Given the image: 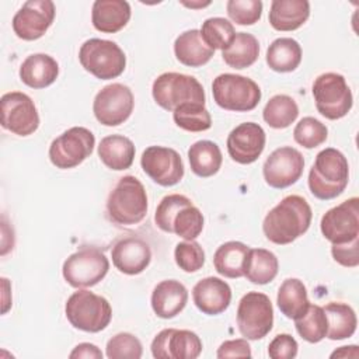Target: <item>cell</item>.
Returning <instances> with one entry per match:
<instances>
[{
	"mask_svg": "<svg viewBox=\"0 0 359 359\" xmlns=\"http://www.w3.org/2000/svg\"><path fill=\"white\" fill-rule=\"evenodd\" d=\"M311 217V208L303 196L287 195L266 213L262 231L273 244H290L309 230Z\"/></svg>",
	"mask_w": 359,
	"mask_h": 359,
	"instance_id": "cell-1",
	"label": "cell"
},
{
	"mask_svg": "<svg viewBox=\"0 0 359 359\" xmlns=\"http://www.w3.org/2000/svg\"><path fill=\"white\" fill-rule=\"evenodd\" d=\"M349 181L346 157L334 147L321 150L309 172V189L317 199L328 201L339 196Z\"/></svg>",
	"mask_w": 359,
	"mask_h": 359,
	"instance_id": "cell-2",
	"label": "cell"
},
{
	"mask_svg": "<svg viewBox=\"0 0 359 359\" xmlns=\"http://www.w3.org/2000/svg\"><path fill=\"white\" fill-rule=\"evenodd\" d=\"M157 227L184 240H195L203 230V215L192 201L181 194L164 196L154 213Z\"/></svg>",
	"mask_w": 359,
	"mask_h": 359,
	"instance_id": "cell-3",
	"label": "cell"
},
{
	"mask_svg": "<svg viewBox=\"0 0 359 359\" xmlns=\"http://www.w3.org/2000/svg\"><path fill=\"white\" fill-rule=\"evenodd\" d=\"M147 213V194L143 184L133 175L119 178L107 199L108 219L119 226L140 223Z\"/></svg>",
	"mask_w": 359,
	"mask_h": 359,
	"instance_id": "cell-4",
	"label": "cell"
},
{
	"mask_svg": "<svg viewBox=\"0 0 359 359\" xmlns=\"http://www.w3.org/2000/svg\"><path fill=\"white\" fill-rule=\"evenodd\" d=\"M65 313L69 323L84 332H100L109 325L112 318L108 300L86 289L74 292L67 299Z\"/></svg>",
	"mask_w": 359,
	"mask_h": 359,
	"instance_id": "cell-5",
	"label": "cell"
},
{
	"mask_svg": "<svg viewBox=\"0 0 359 359\" xmlns=\"http://www.w3.org/2000/svg\"><path fill=\"white\" fill-rule=\"evenodd\" d=\"M212 94L220 108L236 112L252 111L262 95L252 79L234 73L219 74L212 83Z\"/></svg>",
	"mask_w": 359,
	"mask_h": 359,
	"instance_id": "cell-6",
	"label": "cell"
},
{
	"mask_svg": "<svg viewBox=\"0 0 359 359\" xmlns=\"http://www.w3.org/2000/svg\"><path fill=\"white\" fill-rule=\"evenodd\" d=\"M79 60L84 70L100 80L121 76L126 66V56L121 46L108 39H87L79 50Z\"/></svg>",
	"mask_w": 359,
	"mask_h": 359,
	"instance_id": "cell-7",
	"label": "cell"
},
{
	"mask_svg": "<svg viewBox=\"0 0 359 359\" xmlns=\"http://www.w3.org/2000/svg\"><path fill=\"white\" fill-rule=\"evenodd\" d=\"M151 94L157 105L163 109L174 111L182 104H205V90L194 77L182 73L167 72L160 74L151 86Z\"/></svg>",
	"mask_w": 359,
	"mask_h": 359,
	"instance_id": "cell-8",
	"label": "cell"
},
{
	"mask_svg": "<svg viewBox=\"0 0 359 359\" xmlns=\"http://www.w3.org/2000/svg\"><path fill=\"white\" fill-rule=\"evenodd\" d=\"M317 111L327 119L344 118L353 105L352 91L339 73L328 72L320 74L311 88Z\"/></svg>",
	"mask_w": 359,
	"mask_h": 359,
	"instance_id": "cell-9",
	"label": "cell"
},
{
	"mask_svg": "<svg viewBox=\"0 0 359 359\" xmlns=\"http://www.w3.org/2000/svg\"><path fill=\"white\" fill-rule=\"evenodd\" d=\"M109 269L105 254L95 247H81L63 262L65 280L76 289L91 287L100 283Z\"/></svg>",
	"mask_w": 359,
	"mask_h": 359,
	"instance_id": "cell-10",
	"label": "cell"
},
{
	"mask_svg": "<svg viewBox=\"0 0 359 359\" xmlns=\"http://www.w3.org/2000/svg\"><path fill=\"white\" fill-rule=\"evenodd\" d=\"M273 325V307L271 299L259 292H248L238 302L237 327L250 341L262 339Z\"/></svg>",
	"mask_w": 359,
	"mask_h": 359,
	"instance_id": "cell-11",
	"label": "cell"
},
{
	"mask_svg": "<svg viewBox=\"0 0 359 359\" xmlns=\"http://www.w3.org/2000/svg\"><path fill=\"white\" fill-rule=\"evenodd\" d=\"M95 137L84 126H73L52 140L49 146V160L60 170H67L81 164L94 150Z\"/></svg>",
	"mask_w": 359,
	"mask_h": 359,
	"instance_id": "cell-12",
	"label": "cell"
},
{
	"mask_svg": "<svg viewBox=\"0 0 359 359\" xmlns=\"http://www.w3.org/2000/svg\"><path fill=\"white\" fill-rule=\"evenodd\" d=\"M133 107L135 97L132 90L122 83H112L95 94L93 112L101 125L118 126L130 116Z\"/></svg>",
	"mask_w": 359,
	"mask_h": 359,
	"instance_id": "cell-13",
	"label": "cell"
},
{
	"mask_svg": "<svg viewBox=\"0 0 359 359\" xmlns=\"http://www.w3.org/2000/svg\"><path fill=\"white\" fill-rule=\"evenodd\" d=\"M1 126L17 135H32L39 126V114L29 95L21 91H10L0 98Z\"/></svg>",
	"mask_w": 359,
	"mask_h": 359,
	"instance_id": "cell-14",
	"label": "cell"
},
{
	"mask_svg": "<svg viewBox=\"0 0 359 359\" xmlns=\"http://www.w3.org/2000/svg\"><path fill=\"white\" fill-rule=\"evenodd\" d=\"M323 236L332 244L359 238V199L356 196L327 210L320 222Z\"/></svg>",
	"mask_w": 359,
	"mask_h": 359,
	"instance_id": "cell-15",
	"label": "cell"
},
{
	"mask_svg": "<svg viewBox=\"0 0 359 359\" xmlns=\"http://www.w3.org/2000/svg\"><path fill=\"white\" fill-rule=\"evenodd\" d=\"M143 171L158 185H177L184 177V163L177 150L164 146H149L140 157Z\"/></svg>",
	"mask_w": 359,
	"mask_h": 359,
	"instance_id": "cell-16",
	"label": "cell"
},
{
	"mask_svg": "<svg viewBox=\"0 0 359 359\" xmlns=\"http://www.w3.org/2000/svg\"><path fill=\"white\" fill-rule=\"evenodd\" d=\"M304 158L302 153L290 146L273 150L264 163L262 174L265 182L276 189L293 185L303 174Z\"/></svg>",
	"mask_w": 359,
	"mask_h": 359,
	"instance_id": "cell-17",
	"label": "cell"
},
{
	"mask_svg": "<svg viewBox=\"0 0 359 359\" xmlns=\"http://www.w3.org/2000/svg\"><path fill=\"white\" fill-rule=\"evenodd\" d=\"M55 4L50 0H29L13 17V31L24 41H35L45 35L55 20Z\"/></svg>",
	"mask_w": 359,
	"mask_h": 359,
	"instance_id": "cell-18",
	"label": "cell"
},
{
	"mask_svg": "<svg viewBox=\"0 0 359 359\" xmlns=\"http://www.w3.org/2000/svg\"><path fill=\"white\" fill-rule=\"evenodd\" d=\"M202 352V341L194 331L165 328L151 341L156 359H196Z\"/></svg>",
	"mask_w": 359,
	"mask_h": 359,
	"instance_id": "cell-19",
	"label": "cell"
},
{
	"mask_svg": "<svg viewBox=\"0 0 359 359\" xmlns=\"http://www.w3.org/2000/svg\"><path fill=\"white\" fill-rule=\"evenodd\" d=\"M266 135L261 125L244 122L236 126L227 136V151L233 161L251 164L258 160L265 149Z\"/></svg>",
	"mask_w": 359,
	"mask_h": 359,
	"instance_id": "cell-20",
	"label": "cell"
},
{
	"mask_svg": "<svg viewBox=\"0 0 359 359\" xmlns=\"http://www.w3.org/2000/svg\"><path fill=\"white\" fill-rule=\"evenodd\" d=\"M111 258L114 266L119 272L125 275H139L149 266L151 261V250L140 237H123L114 244Z\"/></svg>",
	"mask_w": 359,
	"mask_h": 359,
	"instance_id": "cell-21",
	"label": "cell"
},
{
	"mask_svg": "<svg viewBox=\"0 0 359 359\" xmlns=\"http://www.w3.org/2000/svg\"><path fill=\"white\" fill-rule=\"evenodd\" d=\"M192 299L199 311L208 316H217L230 306L231 287L220 278L208 276L196 282L192 289Z\"/></svg>",
	"mask_w": 359,
	"mask_h": 359,
	"instance_id": "cell-22",
	"label": "cell"
},
{
	"mask_svg": "<svg viewBox=\"0 0 359 359\" xmlns=\"http://www.w3.org/2000/svg\"><path fill=\"white\" fill-rule=\"evenodd\" d=\"M150 302L156 316L168 320L184 310L188 302V290L175 279L161 280L154 286Z\"/></svg>",
	"mask_w": 359,
	"mask_h": 359,
	"instance_id": "cell-23",
	"label": "cell"
},
{
	"mask_svg": "<svg viewBox=\"0 0 359 359\" xmlns=\"http://www.w3.org/2000/svg\"><path fill=\"white\" fill-rule=\"evenodd\" d=\"M130 6L125 0H95L91 8V22L100 32L115 34L130 20Z\"/></svg>",
	"mask_w": 359,
	"mask_h": 359,
	"instance_id": "cell-24",
	"label": "cell"
},
{
	"mask_svg": "<svg viewBox=\"0 0 359 359\" xmlns=\"http://www.w3.org/2000/svg\"><path fill=\"white\" fill-rule=\"evenodd\" d=\"M59 76L57 62L46 53H32L20 66L21 81L31 88H45Z\"/></svg>",
	"mask_w": 359,
	"mask_h": 359,
	"instance_id": "cell-25",
	"label": "cell"
},
{
	"mask_svg": "<svg viewBox=\"0 0 359 359\" xmlns=\"http://www.w3.org/2000/svg\"><path fill=\"white\" fill-rule=\"evenodd\" d=\"M310 17L307 0H273L269 8V24L276 31H294Z\"/></svg>",
	"mask_w": 359,
	"mask_h": 359,
	"instance_id": "cell-26",
	"label": "cell"
},
{
	"mask_svg": "<svg viewBox=\"0 0 359 359\" xmlns=\"http://www.w3.org/2000/svg\"><path fill=\"white\" fill-rule=\"evenodd\" d=\"M97 153L105 167L122 171L133 164L136 149L129 137L123 135H109L101 139Z\"/></svg>",
	"mask_w": 359,
	"mask_h": 359,
	"instance_id": "cell-27",
	"label": "cell"
},
{
	"mask_svg": "<svg viewBox=\"0 0 359 359\" xmlns=\"http://www.w3.org/2000/svg\"><path fill=\"white\" fill-rule=\"evenodd\" d=\"M174 53L180 63L189 67H199L212 59L215 50L205 43L199 29H188L175 38Z\"/></svg>",
	"mask_w": 359,
	"mask_h": 359,
	"instance_id": "cell-28",
	"label": "cell"
},
{
	"mask_svg": "<svg viewBox=\"0 0 359 359\" xmlns=\"http://www.w3.org/2000/svg\"><path fill=\"white\" fill-rule=\"evenodd\" d=\"M279 269L276 255L265 248H250L244 261L243 273L251 283L266 285L275 279Z\"/></svg>",
	"mask_w": 359,
	"mask_h": 359,
	"instance_id": "cell-29",
	"label": "cell"
},
{
	"mask_svg": "<svg viewBox=\"0 0 359 359\" xmlns=\"http://www.w3.org/2000/svg\"><path fill=\"white\" fill-rule=\"evenodd\" d=\"M276 303L285 317L290 320L302 317L310 306L304 283L297 278L285 279L279 286Z\"/></svg>",
	"mask_w": 359,
	"mask_h": 359,
	"instance_id": "cell-30",
	"label": "cell"
},
{
	"mask_svg": "<svg viewBox=\"0 0 359 359\" xmlns=\"http://www.w3.org/2000/svg\"><path fill=\"white\" fill-rule=\"evenodd\" d=\"M191 170L201 178L215 175L223 163L220 147L212 140H198L188 149Z\"/></svg>",
	"mask_w": 359,
	"mask_h": 359,
	"instance_id": "cell-31",
	"label": "cell"
},
{
	"mask_svg": "<svg viewBox=\"0 0 359 359\" xmlns=\"http://www.w3.org/2000/svg\"><path fill=\"white\" fill-rule=\"evenodd\" d=\"M302 46L293 38H278L266 49V65L278 73H289L302 62Z\"/></svg>",
	"mask_w": 359,
	"mask_h": 359,
	"instance_id": "cell-32",
	"label": "cell"
},
{
	"mask_svg": "<svg viewBox=\"0 0 359 359\" xmlns=\"http://www.w3.org/2000/svg\"><path fill=\"white\" fill-rule=\"evenodd\" d=\"M259 55L258 39L248 32H236L233 41L222 50L224 63L233 69H245L254 65Z\"/></svg>",
	"mask_w": 359,
	"mask_h": 359,
	"instance_id": "cell-33",
	"label": "cell"
},
{
	"mask_svg": "<svg viewBox=\"0 0 359 359\" xmlns=\"http://www.w3.org/2000/svg\"><path fill=\"white\" fill-rule=\"evenodd\" d=\"M327 316V338L332 341H341L352 337L356 331L358 318L355 310L341 302H331L325 307H323Z\"/></svg>",
	"mask_w": 359,
	"mask_h": 359,
	"instance_id": "cell-34",
	"label": "cell"
},
{
	"mask_svg": "<svg viewBox=\"0 0 359 359\" xmlns=\"http://www.w3.org/2000/svg\"><path fill=\"white\" fill-rule=\"evenodd\" d=\"M248 250V245L241 241H227L217 247L213 255V265L217 273L231 279L244 276L243 268Z\"/></svg>",
	"mask_w": 359,
	"mask_h": 359,
	"instance_id": "cell-35",
	"label": "cell"
},
{
	"mask_svg": "<svg viewBox=\"0 0 359 359\" xmlns=\"http://www.w3.org/2000/svg\"><path fill=\"white\" fill-rule=\"evenodd\" d=\"M299 115L296 101L286 94L273 95L264 107L262 118L273 129H285L290 126Z\"/></svg>",
	"mask_w": 359,
	"mask_h": 359,
	"instance_id": "cell-36",
	"label": "cell"
},
{
	"mask_svg": "<svg viewBox=\"0 0 359 359\" xmlns=\"http://www.w3.org/2000/svg\"><path fill=\"white\" fill-rule=\"evenodd\" d=\"M294 325H296L299 335L304 341H307L310 344L320 342L321 339L325 338L327 328H328L327 316H325L324 309L318 304L310 303L307 311L302 317L294 320Z\"/></svg>",
	"mask_w": 359,
	"mask_h": 359,
	"instance_id": "cell-37",
	"label": "cell"
},
{
	"mask_svg": "<svg viewBox=\"0 0 359 359\" xmlns=\"http://www.w3.org/2000/svg\"><path fill=\"white\" fill-rule=\"evenodd\" d=\"M175 125L188 132H203L210 129L212 116L205 104L187 102L172 111Z\"/></svg>",
	"mask_w": 359,
	"mask_h": 359,
	"instance_id": "cell-38",
	"label": "cell"
},
{
	"mask_svg": "<svg viewBox=\"0 0 359 359\" xmlns=\"http://www.w3.org/2000/svg\"><path fill=\"white\" fill-rule=\"evenodd\" d=\"M201 36L210 49H224L233 41L236 29L233 24L223 17H210L203 21Z\"/></svg>",
	"mask_w": 359,
	"mask_h": 359,
	"instance_id": "cell-39",
	"label": "cell"
},
{
	"mask_svg": "<svg viewBox=\"0 0 359 359\" xmlns=\"http://www.w3.org/2000/svg\"><path fill=\"white\" fill-rule=\"evenodd\" d=\"M327 126L313 116H304L300 119L293 130L294 142L306 149H314L323 144L327 140Z\"/></svg>",
	"mask_w": 359,
	"mask_h": 359,
	"instance_id": "cell-40",
	"label": "cell"
},
{
	"mask_svg": "<svg viewBox=\"0 0 359 359\" xmlns=\"http://www.w3.org/2000/svg\"><path fill=\"white\" fill-rule=\"evenodd\" d=\"M105 353L109 359H139L142 358L143 346L133 334L119 332L107 342Z\"/></svg>",
	"mask_w": 359,
	"mask_h": 359,
	"instance_id": "cell-41",
	"label": "cell"
},
{
	"mask_svg": "<svg viewBox=\"0 0 359 359\" xmlns=\"http://www.w3.org/2000/svg\"><path fill=\"white\" fill-rule=\"evenodd\" d=\"M175 264L184 272L192 273L199 271L205 264V251L195 240H185L175 245L174 250Z\"/></svg>",
	"mask_w": 359,
	"mask_h": 359,
	"instance_id": "cell-42",
	"label": "cell"
},
{
	"mask_svg": "<svg viewBox=\"0 0 359 359\" xmlns=\"http://www.w3.org/2000/svg\"><path fill=\"white\" fill-rule=\"evenodd\" d=\"M226 8L230 20L238 25H252L262 15L261 0H229Z\"/></svg>",
	"mask_w": 359,
	"mask_h": 359,
	"instance_id": "cell-43",
	"label": "cell"
},
{
	"mask_svg": "<svg viewBox=\"0 0 359 359\" xmlns=\"http://www.w3.org/2000/svg\"><path fill=\"white\" fill-rule=\"evenodd\" d=\"M297 341L289 334H278L268 345V355L272 359H293L297 355Z\"/></svg>",
	"mask_w": 359,
	"mask_h": 359,
	"instance_id": "cell-44",
	"label": "cell"
},
{
	"mask_svg": "<svg viewBox=\"0 0 359 359\" xmlns=\"http://www.w3.org/2000/svg\"><path fill=\"white\" fill-rule=\"evenodd\" d=\"M331 254L335 262L346 268H355L359 265V238H355L344 244H332Z\"/></svg>",
	"mask_w": 359,
	"mask_h": 359,
	"instance_id": "cell-45",
	"label": "cell"
},
{
	"mask_svg": "<svg viewBox=\"0 0 359 359\" xmlns=\"http://www.w3.org/2000/svg\"><path fill=\"white\" fill-rule=\"evenodd\" d=\"M216 356L219 359H227V358H251V346L245 338L238 339H229L224 341L219 349Z\"/></svg>",
	"mask_w": 359,
	"mask_h": 359,
	"instance_id": "cell-46",
	"label": "cell"
},
{
	"mask_svg": "<svg viewBox=\"0 0 359 359\" xmlns=\"http://www.w3.org/2000/svg\"><path fill=\"white\" fill-rule=\"evenodd\" d=\"M70 359H79V358H86V359H102V352L101 349L90 342H81L73 348V351L69 355Z\"/></svg>",
	"mask_w": 359,
	"mask_h": 359,
	"instance_id": "cell-47",
	"label": "cell"
},
{
	"mask_svg": "<svg viewBox=\"0 0 359 359\" xmlns=\"http://www.w3.org/2000/svg\"><path fill=\"white\" fill-rule=\"evenodd\" d=\"M331 358H358L359 351L356 345H349V346H341L335 349L331 355Z\"/></svg>",
	"mask_w": 359,
	"mask_h": 359,
	"instance_id": "cell-48",
	"label": "cell"
},
{
	"mask_svg": "<svg viewBox=\"0 0 359 359\" xmlns=\"http://www.w3.org/2000/svg\"><path fill=\"white\" fill-rule=\"evenodd\" d=\"M182 4L184 6H187V7H191V8H201V7H205V6H209L210 4V1H206V3H187V1H182Z\"/></svg>",
	"mask_w": 359,
	"mask_h": 359,
	"instance_id": "cell-49",
	"label": "cell"
}]
</instances>
